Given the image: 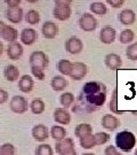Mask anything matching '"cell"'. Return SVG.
Returning <instances> with one entry per match:
<instances>
[{"label": "cell", "mask_w": 137, "mask_h": 155, "mask_svg": "<svg viewBox=\"0 0 137 155\" xmlns=\"http://www.w3.org/2000/svg\"><path fill=\"white\" fill-rule=\"evenodd\" d=\"M115 145L123 152H130L136 145V137L130 131H121L115 136Z\"/></svg>", "instance_id": "6da1fadb"}, {"label": "cell", "mask_w": 137, "mask_h": 155, "mask_svg": "<svg viewBox=\"0 0 137 155\" xmlns=\"http://www.w3.org/2000/svg\"><path fill=\"white\" fill-rule=\"evenodd\" d=\"M71 0H56L55 1V8L53 11L54 17L58 21H66L71 16Z\"/></svg>", "instance_id": "7a4b0ae2"}, {"label": "cell", "mask_w": 137, "mask_h": 155, "mask_svg": "<svg viewBox=\"0 0 137 155\" xmlns=\"http://www.w3.org/2000/svg\"><path fill=\"white\" fill-rule=\"evenodd\" d=\"M30 66L31 68H39V69H45L48 66V56L46 55V53L41 51H36L30 55Z\"/></svg>", "instance_id": "3957f363"}, {"label": "cell", "mask_w": 137, "mask_h": 155, "mask_svg": "<svg viewBox=\"0 0 137 155\" xmlns=\"http://www.w3.org/2000/svg\"><path fill=\"white\" fill-rule=\"evenodd\" d=\"M98 23H97V20L95 18V16H93L92 14L89 13H85L82 14L80 18H79V27L81 30L83 31H94L95 29L97 28Z\"/></svg>", "instance_id": "277c9868"}, {"label": "cell", "mask_w": 137, "mask_h": 155, "mask_svg": "<svg viewBox=\"0 0 137 155\" xmlns=\"http://www.w3.org/2000/svg\"><path fill=\"white\" fill-rule=\"evenodd\" d=\"M0 33L4 40L8 41V43H16L17 38H18V32L15 28H13L11 25H7L5 22H0Z\"/></svg>", "instance_id": "5b68a950"}, {"label": "cell", "mask_w": 137, "mask_h": 155, "mask_svg": "<svg viewBox=\"0 0 137 155\" xmlns=\"http://www.w3.org/2000/svg\"><path fill=\"white\" fill-rule=\"evenodd\" d=\"M27 101L24 97L21 95H15L11 99L9 102V108L11 111L16 113V114H23L27 110Z\"/></svg>", "instance_id": "8992f818"}, {"label": "cell", "mask_w": 137, "mask_h": 155, "mask_svg": "<svg viewBox=\"0 0 137 155\" xmlns=\"http://www.w3.org/2000/svg\"><path fill=\"white\" fill-rule=\"evenodd\" d=\"M85 98H86L88 105L92 107V109L95 110V109H97L98 107H102L105 104L106 92H101V93L92 94V95H85Z\"/></svg>", "instance_id": "52a82bcc"}, {"label": "cell", "mask_w": 137, "mask_h": 155, "mask_svg": "<svg viewBox=\"0 0 137 155\" xmlns=\"http://www.w3.org/2000/svg\"><path fill=\"white\" fill-rule=\"evenodd\" d=\"M101 92H106V87L104 84L99 82H88L82 87L83 95H92V94H97Z\"/></svg>", "instance_id": "ba28073f"}, {"label": "cell", "mask_w": 137, "mask_h": 155, "mask_svg": "<svg viewBox=\"0 0 137 155\" xmlns=\"http://www.w3.org/2000/svg\"><path fill=\"white\" fill-rule=\"evenodd\" d=\"M55 150L60 155H65L67 153H71L74 150V141L71 138H65L62 141H58L55 145Z\"/></svg>", "instance_id": "9c48e42d"}, {"label": "cell", "mask_w": 137, "mask_h": 155, "mask_svg": "<svg viewBox=\"0 0 137 155\" xmlns=\"http://www.w3.org/2000/svg\"><path fill=\"white\" fill-rule=\"evenodd\" d=\"M83 48V44L78 37H70L65 43V50L70 54H78Z\"/></svg>", "instance_id": "30bf717a"}, {"label": "cell", "mask_w": 137, "mask_h": 155, "mask_svg": "<svg viewBox=\"0 0 137 155\" xmlns=\"http://www.w3.org/2000/svg\"><path fill=\"white\" fill-rule=\"evenodd\" d=\"M20 37H21V41H22L23 44L30 46V45H33L37 41L38 33H37V31L34 29L26 28V29H23L21 35H20Z\"/></svg>", "instance_id": "8fae6325"}, {"label": "cell", "mask_w": 137, "mask_h": 155, "mask_svg": "<svg viewBox=\"0 0 137 155\" xmlns=\"http://www.w3.org/2000/svg\"><path fill=\"white\" fill-rule=\"evenodd\" d=\"M115 37H117V32L110 25L104 27L99 32V40L103 44H112L115 40Z\"/></svg>", "instance_id": "7c38bea8"}, {"label": "cell", "mask_w": 137, "mask_h": 155, "mask_svg": "<svg viewBox=\"0 0 137 155\" xmlns=\"http://www.w3.org/2000/svg\"><path fill=\"white\" fill-rule=\"evenodd\" d=\"M87 75V66L82 62H73V69L70 77L73 81H80Z\"/></svg>", "instance_id": "4fadbf2b"}, {"label": "cell", "mask_w": 137, "mask_h": 155, "mask_svg": "<svg viewBox=\"0 0 137 155\" xmlns=\"http://www.w3.org/2000/svg\"><path fill=\"white\" fill-rule=\"evenodd\" d=\"M23 54V46L20 43H11L7 46V56L11 60H18Z\"/></svg>", "instance_id": "5bb4252c"}, {"label": "cell", "mask_w": 137, "mask_h": 155, "mask_svg": "<svg viewBox=\"0 0 137 155\" xmlns=\"http://www.w3.org/2000/svg\"><path fill=\"white\" fill-rule=\"evenodd\" d=\"M6 17L11 23L17 24L22 21L23 18V11L21 7H14V8H8L6 12Z\"/></svg>", "instance_id": "9a60e30c"}, {"label": "cell", "mask_w": 137, "mask_h": 155, "mask_svg": "<svg viewBox=\"0 0 137 155\" xmlns=\"http://www.w3.org/2000/svg\"><path fill=\"white\" fill-rule=\"evenodd\" d=\"M41 32H42L45 38L53 39L57 36L58 28H57V25H56L54 22L47 21V22L44 23V25H42V28H41Z\"/></svg>", "instance_id": "2e32d148"}, {"label": "cell", "mask_w": 137, "mask_h": 155, "mask_svg": "<svg viewBox=\"0 0 137 155\" xmlns=\"http://www.w3.org/2000/svg\"><path fill=\"white\" fill-rule=\"evenodd\" d=\"M54 120L58 124H69L71 122V115L65 108H57L54 111Z\"/></svg>", "instance_id": "e0dca14e"}, {"label": "cell", "mask_w": 137, "mask_h": 155, "mask_svg": "<svg viewBox=\"0 0 137 155\" xmlns=\"http://www.w3.org/2000/svg\"><path fill=\"white\" fill-rule=\"evenodd\" d=\"M32 136L37 141H45L49 137L48 134V129L44 124H37L32 129Z\"/></svg>", "instance_id": "ac0fdd59"}, {"label": "cell", "mask_w": 137, "mask_h": 155, "mask_svg": "<svg viewBox=\"0 0 137 155\" xmlns=\"http://www.w3.org/2000/svg\"><path fill=\"white\" fill-rule=\"evenodd\" d=\"M122 64V60L118 54L110 53L105 56V66L111 70H118Z\"/></svg>", "instance_id": "d6986e66"}, {"label": "cell", "mask_w": 137, "mask_h": 155, "mask_svg": "<svg viewBox=\"0 0 137 155\" xmlns=\"http://www.w3.org/2000/svg\"><path fill=\"white\" fill-rule=\"evenodd\" d=\"M119 120L117 118L113 115H110V114H105L104 116L102 117V127L106 129V130H110V131H113L117 127H119Z\"/></svg>", "instance_id": "ffe728a7"}, {"label": "cell", "mask_w": 137, "mask_h": 155, "mask_svg": "<svg viewBox=\"0 0 137 155\" xmlns=\"http://www.w3.org/2000/svg\"><path fill=\"white\" fill-rule=\"evenodd\" d=\"M18 89L24 93H30L33 89V79L30 75H24L18 79Z\"/></svg>", "instance_id": "44dd1931"}, {"label": "cell", "mask_w": 137, "mask_h": 155, "mask_svg": "<svg viewBox=\"0 0 137 155\" xmlns=\"http://www.w3.org/2000/svg\"><path fill=\"white\" fill-rule=\"evenodd\" d=\"M119 21L123 25H130L136 21V14L132 9H123L119 14Z\"/></svg>", "instance_id": "7402d4cb"}, {"label": "cell", "mask_w": 137, "mask_h": 155, "mask_svg": "<svg viewBox=\"0 0 137 155\" xmlns=\"http://www.w3.org/2000/svg\"><path fill=\"white\" fill-rule=\"evenodd\" d=\"M4 76L8 82H15L20 77V70L14 64H8L4 69Z\"/></svg>", "instance_id": "603a6c76"}, {"label": "cell", "mask_w": 137, "mask_h": 155, "mask_svg": "<svg viewBox=\"0 0 137 155\" xmlns=\"http://www.w3.org/2000/svg\"><path fill=\"white\" fill-rule=\"evenodd\" d=\"M74 134L79 139L85 138V137H87L89 134H93V127L88 123L78 124L77 127H76V130H74Z\"/></svg>", "instance_id": "cb8c5ba5"}, {"label": "cell", "mask_w": 137, "mask_h": 155, "mask_svg": "<svg viewBox=\"0 0 137 155\" xmlns=\"http://www.w3.org/2000/svg\"><path fill=\"white\" fill-rule=\"evenodd\" d=\"M57 69L58 71L64 75V76H71L72 74V69H73V63L69 60H65V59H62L57 62Z\"/></svg>", "instance_id": "d4e9b609"}, {"label": "cell", "mask_w": 137, "mask_h": 155, "mask_svg": "<svg viewBox=\"0 0 137 155\" xmlns=\"http://www.w3.org/2000/svg\"><path fill=\"white\" fill-rule=\"evenodd\" d=\"M50 136L53 137L54 140H56L57 143L58 141H62L65 139L66 136V130L63 127H60V125H54L50 130Z\"/></svg>", "instance_id": "484cf974"}, {"label": "cell", "mask_w": 137, "mask_h": 155, "mask_svg": "<svg viewBox=\"0 0 137 155\" xmlns=\"http://www.w3.org/2000/svg\"><path fill=\"white\" fill-rule=\"evenodd\" d=\"M50 85H51L54 91H62L67 86V81L63 76H55L51 79Z\"/></svg>", "instance_id": "4316f807"}, {"label": "cell", "mask_w": 137, "mask_h": 155, "mask_svg": "<svg viewBox=\"0 0 137 155\" xmlns=\"http://www.w3.org/2000/svg\"><path fill=\"white\" fill-rule=\"evenodd\" d=\"M89 9L92 13L96 14V15H105L106 12H107V7L104 2H101V1H95L93 4H90L89 6Z\"/></svg>", "instance_id": "83f0119b"}, {"label": "cell", "mask_w": 137, "mask_h": 155, "mask_svg": "<svg viewBox=\"0 0 137 155\" xmlns=\"http://www.w3.org/2000/svg\"><path fill=\"white\" fill-rule=\"evenodd\" d=\"M134 38H135V33L130 29H125L119 35V41L121 44H129L134 40Z\"/></svg>", "instance_id": "f1b7e54d"}, {"label": "cell", "mask_w": 137, "mask_h": 155, "mask_svg": "<svg viewBox=\"0 0 137 155\" xmlns=\"http://www.w3.org/2000/svg\"><path fill=\"white\" fill-rule=\"evenodd\" d=\"M80 145H81L82 148L85 150H90L95 146H97L96 144V139H95V134H89L85 138L80 139Z\"/></svg>", "instance_id": "f546056e"}, {"label": "cell", "mask_w": 137, "mask_h": 155, "mask_svg": "<svg viewBox=\"0 0 137 155\" xmlns=\"http://www.w3.org/2000/svg\"><path fill=\"white\" fill-rule=\"evenodd\" d=\"M30 108H31V111H32L33 114H36V115L42 114L45 110V102L41 99L37 98V99H34L32 102H31Z\"/></svg>", "instance_id": "4dcf8cb0"}, {"label": "cell", "mask_w": 137, "mask_h": 155, "mask_svg": "<svg viewBox=\"0 0 137 155\" xmlns=\"http://www.w3.org/2000/svg\"><path fill=\"white\" fill-rule=\"evenodd\" d=\"M60 101L61 105L63 106V108H69L74 102V95L71 92H65V93H63L61 95Z\"/></svg>", "instance_id": "1f68e13d"}, {"label": "cell", "mask_w": 137, "mask_h": 155, "mask_svg": "<svg viewBox=\"0 0 137 155\" xmlns=\"http://www.w3.org/2000/svg\"><path fill=\"white\" fill-rule=\"evenodd\" d=\"M25 21H26L29 24H31V25L38 24L39 21H40V15H39V13L37 11L30 9V11L26 13V15H25Z\"/></svg>", "instance_id": "d6a6232c"}, {"label": "cell", "mask_w": 137, "mask_h": 155, "mask_svg": "<svg viewBox=\"0 0 137 155\" xmlns=\"http://www.w3.org/2000/svg\"><path fill=\"white\" fill-rule=\"evenodd\" d=\"M126 55L129 60L136 61L137 60V43L128 45V47L126 48Z\"/></svg>", "instance_id": "836d02e7"}, {"label": "cell", "mask_w": 137, "mask_h": 155, "mask_svg": "<svg viewBox=\"0 0 137 155\" xmlns=\"http://www.w3.org/2000/svg\"><path fill=\"white\" fill-rule=\"evenodd\" d=\"M36 155H53V148L47 144L39 145L36 150Z\"/></svg>", "instance_id": "e575fe53"}, {"label": "cell", "mask_w": 137, "mask_h": 155, "mask_svg": "<svg viewBox=\"0 0 137 155\" xmlns=\"http://www.w3.org/2000/svg\"><path fill=\"white\" fill-rule=\"evenodd\" d=\"M0 155H15V147L11 144H4L0 147Z\"/></svg>", "instance_id": "d590c367"}, {"label": "cell", "mask_w": 137, "mask_h": 155, "mask_svg": "<svg viewBox=\"0 0 137 155\" xmlns=\"http://www.w3.org/2000/svg\"><path fill=\"white\" fill-rule=\"evenodd\" d=\"M95 139L97 145H104L110 140V136L106 132H97L95 134Z\"/></svg>", "instance_id": "8d00e7d4"}, {"label": "cell", "mask_w": 137, "mask_h": 155, "mask_svg": "<svg viewBox=\"0 0 137 155\" xmlns=\"http://www.w3.org/2000/svg\"><path fill=\"white\" fill-rule=\"evenodd\" d=\"M117 95H118V93H117V90H114L113 91V93H112V97H111V100H110V109L113 111V113H115V114H121V111L119 110V109H117L118 107H117Z\"/></svg>", "instance_id": "74e56055"}, {"label": "cell", "mask_w": 137, "mask_h": 155, "mask_svg": "<svg viewBox=\"0 0 137 155\" xmlns=\"http://www.w3.org/2000/svg\"><path fill=\"white\" fill-rule=\"evenodd\" d=\"M31 71L34 77L39 79V81H42L45 79V71L44 69H39V68H31Z\"/></svg>", "instance_id": "f35d334b"}, {"label": "cell", "mask_w": 137, "mask_h": 155, "mask_svg": "<svg viewBox=\"0 0 137 155\" xmlns=\"http://www.w3.org/2000/svg\"><path fill=\"white\" fill-rule=\"evenodd\" d=\"M105 155H121L119 153V150H117V147L113 145H109L106 148H105Z\"/></svg>", "instance_id": "ab89813d"}, {"label": "cell", "mask_w": 137, "mask_h": 155, "mask_svg": "<svg viewBox=\"0 0 137 155\" xmlns=\"http://www.w3.org/2000/svg\"><path fill=\"white\" fill-rule=\"evenodd\" d=\"M106 2H107L111 7H113V8H119V7H121V6L125 4L123 0H107Z\"/></svg>", "instance_id": "60d3db41"}, {"label": "cell", "mask_w": 137, "mask_h": 155, "mask_svg": "<svg viewBox=\"0 0 137 155\" xmlns=\"http://www.w3.org/2000/svg\"><path fill=\"white\" fill-rule=\"evenodd\" d=\"M5 2L8 5V8H14V7H20L21 0H6Z\"/></svg>", "instance_id": "b9f144b4"}, {"label": "cell", "mask_w": 137, "mask_h": 155, "mask_svg": "<svg viewBox=\"0 0 137 155\" xmlns=\"http://www.w3.org/2000/svg\"><path fill=\"white\" fill-rule=\"evenodd\" d=\"M8 99V93L4 89H0V104H5Z\"/></svg>", "instance_id": "7bdbcfd3"}, {"label": "cell", "mask_w": 137, "mask_h": 155, "mask_svg": "<svg viewBox=\"0 0 137 155\" xmlns=\"http://www.w3.org/2000/svg\"><path fill=\"white\" fill-rule=\"evenodd\" d=\"M65 155H77V152L76 150H73V152H71V153H67V154Z\"/></svg>", "instance_id": "ee69618b"}, {"label": "cell", "mask_w": 137, "mask_h": 155, "mask_svg": "<svg viewBox=\"0 0 137 155\" xmlns=\"http://www.w3.org/2000/svg\"><path fill=\"white\" fill-rule=\"evenodd\" d=\"M82 155H95V154H93V153H85V154H82Z\"/></svg>", "instance_id": "f6af8a7d"}, {"label": "cell", "mask_w": 137, "mask_h": 155, "mask_svg": "<svg viewBox=\"0 0 137 155\" xmlns=\"http://www.w3.org/2000/svg\"><path fill=\"white\" fill-rule=\"evenodd\" d=\"M135 155H137V150H135Z\"/></svg>", "instance_id": "bcb514c9"}]
</instances>
